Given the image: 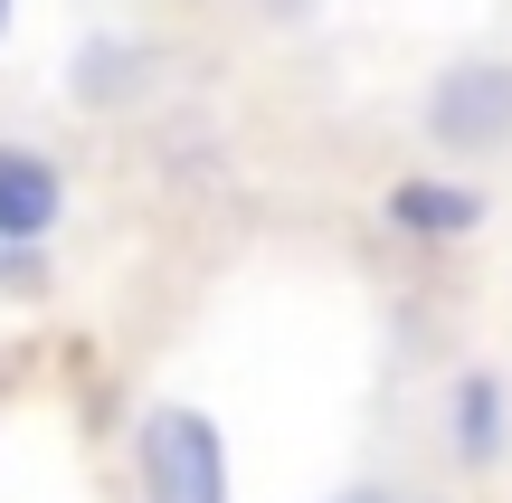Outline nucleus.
I'll return each instance as SVG.
<instances>
[{
	"label": "nucleus",
	"mask_w": 512,
	"mask_h": 503,
	"mask_svg": "<svg viewBox=\"0 0 512 503\" xmlns=\"http://www.w3.org/2000/svg\"><path fill=\"white\" fill-rule=\"evenodd\" d=\"M133 466H143V503H228V447L200 409H152Z\"/></svg>",
	"instance_id": "obj_1"
},
{
	"label": "nucleus",
	"mask_w": 512,
	"mask_h": 503,
	"mask_svg": "<svg viewBox=\"0 0 512 503\" xmlns=\"http://www.w3.org/2000/svg\"><path fill=\"white\" fill-rule=\"evenodd\" d=\"M427 124H437V143H456V152L512 143V67H503V57L456 67V76L437 86V105H427Z\"/></svg>",
	"instance_id": "obj_2"
},
{
	"label": "nucleus",
	"mask_w": 512,
	"mask_h": 503,
	"mask_svg": "<svg viewBox=\"0 0 512 503\" xmlns=\"http://www.w3.org/2000/svg\"><path fill=\"white\" fill-rule=\"evenodd\" d=\"M57 209H67V181H57V162H48V152L0 143V257L29 266V247L57 228Z\"/></svg>",
	"instance_id": "obj_3"
},
{
	"label": "nucleus",
	"mask_w": 512,
	"mask_h": 503,
	"mask_svg": "<svg viewBox=\"0 0 512 503\" xmlns=\"http://www.w3.org/2000/svg\"><path fill=\"white\" fill-rule=\"evenodd\" d=\"M389 219H399V228H427V238H456V228L484 219V190H456V181H399V190H389Z\"/></svg>",
	"instance_id": "obj_4"
},
{
	"label": "nucleus",
	"mask_w": 512,
	"mask_h": 503,
	"mask_svg": "<svg viewBox=\"0 0 512 503\" xmlns=\"http://www.w3.org/2000/svg\"><path fill=\"white\" fill-rule=\"evenodd\" d=\"M456 456H465V466H494V456H503V380L494 371H465L456 380Z\"/></svg>",
	"instance_id": "obj_5"
},
{
	"label": "nucleus",
	"mask_w": 512,
	"mask_h": 503,
	"mask_svg": "<svg viewBox=\"0 0 512 503\" xmlns=\"http://www.w3.org/2000/svg\"><path fill=\"white\" fill-rule=\"evenodd\" d=\"M342 503H380V494H370V485H361V494H342Z\"/></svg>",
	"instance_id": "obj_6"
},
{
	"label": "nucleus",
	"mask_w": 512,
	"mask_h": 503,
	"mask_svg": "<svg viewBox=\"0 0 512 503\" xmlns=\"http://www.w3.org/2000/svg\"><path fill=\"white\" fill-rule=\"evenodd\" d=\"M0 29H10V0H0Z\"/></svg>",
	"instance_id": "obj_7"
}]
</instances>
